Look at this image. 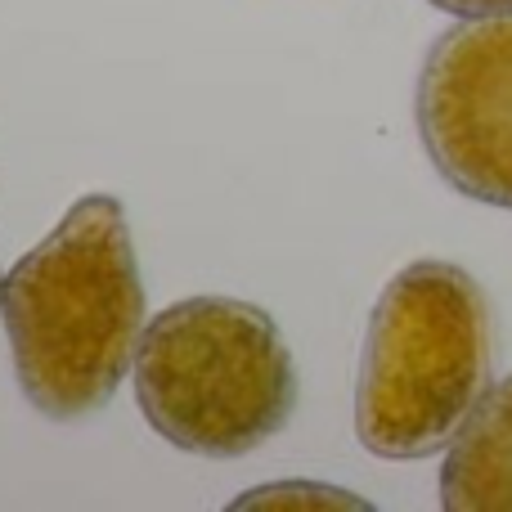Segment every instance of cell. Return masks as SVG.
Listing matches in <instances>:
<instances>
[{"label": "cell", "mask_w": 512, "mask_h": 512, "mask_svg": "<svg viewBox=\"0 0 512 512\" xmlns=\"http://www.w3.org/2000/svg\"><path fill=\"white\" fill-rule=\"evenodd\" d=\"M135 400L185 454L243 459L288 427L297 364L279 324L239 297H189L144 328Z\"/></svg>", "instance_id": "3"}, {"label": "cell", "mask_w": 512, "mask_h": 512, "mask_svg": "<svg viewBox=\"0 0 512 512\" xmlns=\"http://www.w3.org/2000/svg\"><path fill=\"white\" fill-rule=\"evenodd\" d=\"M495 369V324L481 283L450 261H414L382 288L355 378V436L378 459L445 450Z\"/></svg>", "instance_id": "2"}, {"label": "cell", "mask_w": 512, "mask_h": 512, "mask_svg": "<svg viewBox=\"0 0 512 512\" xmlns=\"http://www.w3.org/2000/svg\"><path fill=\"white\" fill-rule=\"evenodd\" d=\"M234 508H369L360 495L337 486H319V481H274L252 495L234 499Z\"/></svg>", "instance_id": "6"}, {"label": "cell", "mask_w": 512, "mask_h": 512, "mask_svg": "<svg viewBox=\"0 0 512 512\" xmlns=\"http://www.w3.org/2000/svg\"><path fill=\"white\" fill-rule=\"evenodd\" d=\"M0 319L18 391L54 423L113 400L144 342V283L113 194H86L5 274Z\"/></svg>", "instance_id": "1"}, {"label": "cell", "mask_w": 512, "mask_h": 512, "mask_svg": "<svg viewBox=\"0 0 512 512\" xmlns=\"http://www.w3.org/2000/svg\"><path fill=\"white\" fill-rule=\"evenodd\" d=\"M0 292H5V274H0Z\"/></svg>", "instance_id": "8"}, {"label": "cell", "mask_w": 512, "mask_h": 512, "mask_svg": "<svg viewBox=\"0 0 512 512\" xmlns=\"http://www.w3.org/2000/svg\"><path fill=\"white\" fill-rule=\"evenodd\" d=\"M441 504L450 512H512V378L481 396L450 441Z\"/></svg>", "instance_id": "5"}, {"label": "cell", "mask_w": 512, "mask_h": 512, "mask_svg": "<svg viewBox=\"0 0 512 512\" xmlns=\"http://www.w3.org/2000/svg\"><path fill=\"white\" fill-rule=\"evenodd\" d=\"M432 5L450 9V14L472 18V14H508V9H512V0H432Z\"/></svg>", "instance_id": "7"}, {"label": "cell", "mask_w": 512, "mask_h": 512, "mask_svg": "<svg viewBox=\"0 0 512 512\" xmlns=\"http://www.w3.org/2000/svg\"><path fill=\"white\" fill-rule=\"evenodd\" d=\"M414 113L445 185L512 207V9L472 14L432 45Z\"/></svg>", "instance_id": "4"}]
</instances>
